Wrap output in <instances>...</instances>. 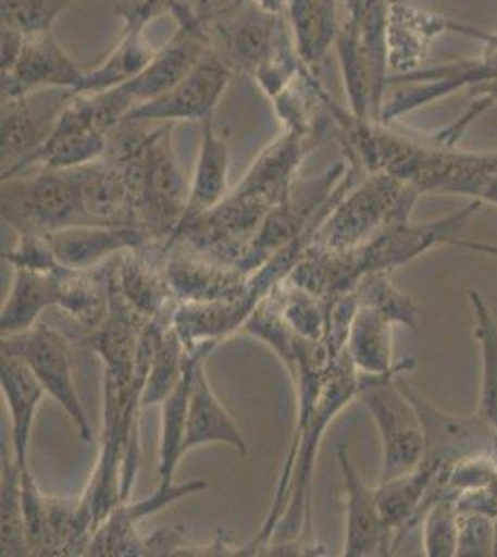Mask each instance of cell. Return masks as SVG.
<instances>
[{"mask_svg":"<svg viewBox=\"0 0 497 557\" xmlns=\"http://www.w3.org/2000/svg\"><path fill=\"white\" fill-rule=\"evenodd\" d=\"M60 272H36L13 268L12 285L0 311V336L17 335L30 330L45 311L57 307L60 298Z\"/></svg>","mask_w":497,"mask_h":557,"instance_id":"obj_21","label":"cell"},{"mask_svg":"<svg viewBox=\"0 0 497 557\" xmlns=\"http://www.w3.org/2000/svg\"><path fill=\"white\" fill-rule=\"evenodd\" d=\"M201 348L202 346H199L194 351H188L176 333L175 325L164 331L152 354L151 367L141 394L144 409L160 406L173 393V388L181 383Z\"/></svg>","mask_w":497,"mask_h":557,"instance_id":"obj_27","label":"cell"},{"mask_svg":"<svg viewBox=\"0 0 497 557\" xmlns=\"http://www.w3.org/2000/svg\"><path fill=\"white\" fill-rule=\"evenodd\" d=\"M84 76L86 71L76 67L51 30L25 34L15 62L2 71L4 99L41 89H73L76 94L83 86Z\"/></svg>","mask_w":497,"mask_h":557,"instance_id":"obj_14","label":"cell"},{"mask_svg":"<svg viewBox=\"0 0 497 557\" xmlns=\"http://www.w3.org/2000/svg\"><path fill=\"white\" fill-rule=\"evenodd\" d=\"M162 249L165 278L178 304L233 301L246 294L249 273L236 264L208 259L183 244Z\"/></svg>","mask_w":497,"mask_h":557,"instance_id":"obj_10","label":"cell"},{"mask_svg":"<svg viewBox=\"0 0 497 557\" xmlns=\"http://www.w3.org/2000/svg\"><path fill=\"white\" fill-rule=\"evenodd\" d=\"M164 244L149 242L139 249L125 251L108 262L110 286L139 317L151 322L175 314L176 301L164 272Z\"/></svg>","mask_w":497,"mask_h":557,"instance_id":"obj_11","label":"cell"},{"mask_svg":"<svg viewBox=\"0 0 497 557\" xmlns=\"http://www.w3.org/2000/svg\"><path fill=\"white\" fill-rule=\"evenodd\" d=\"M75 0H2V25L23 34L51 30L52 23Z\"/></svg>","mask_w":497,"mask_h":557,"instance_id":"obj_32","label":"cell"},{"mask_svg":"<svg viewBox=\"0 0 497 557\" xmlns=\"http://www.w3.org/2000/svg\"><path fill=\"white\" fill-rule=\"evenodd\" d=\"M83 203L86 223L136 225L125 172L108 157L84 165Z\"/></svg>","mask_w":497,"mask_h":557,"instance_id":"obj_20","label":"cell"},{"mask_svg":"<svg viewBox=\"0 0 497 557\" xmlns=\"http://www.w3.org/2000/svg\"><path fill=\"white\" fill-rule=\"evenodd\" d=\"M144 123H121L108 134L104 157L115 160L131 188L134 220L152 242L175 236L188 203L189 184L176 159L173 125L146 131Z\"/></svg>","mask_w":497,"mask_h":557,"instance_id":"obj_1","label":"cell"},{"mask_svg":"<svg viewBox=\"0 0 497 557\" xmlns=\"http://www.w3.org/2000/svg\"><path fill=\"white\" fill-rule=\"evenodd\" d=\"M449 502H438L425 519L427 556H453L457 550V524Z\"/></svg>","mask_w":497,"mask_h":557,"instance_id":"obj_34","label":"cell"},{"mask_svg":"<svg viewBox=\"0 0 497 557\" xmlns=\"http://www.w3.org/2000/svg\"><path fill=\"white\" fill-rule=\"evenodd\" d=\"M0 550L2 556L23 557L30 556L28 539H26L25 506H23V483H21V469L12 448L2 444L0 457Z\"/></svg>","mask_w":497,"mask_h":557,"instance_id":"obj_25","label":"cell"},{"mask_svg":"<svg viewBox=\"0 0 497 557\" xmlns=\"http://www.w3.org/2000/svg\"><path fill=\"white\" fill-rule=\"evenodd\" d=\"M178 20L181 26L170 44L162 51H157L133 81L115 88L131 104V110L165 94L207 57V36L199 21L191 13L183 12V8L178 10Z\"/></svg>","mask_w":497,"mask_h":557,"instance_id":"obj_12","label":"cell"},{"mask_svg":"<svg viewBox=\"0 0 497 557\" xmlns=\"http://www.w3.org/2000/svg\"><path fill=\"white\" fill-rule=\"evenodd\" d=\"M204 480H189L173 485H160L157 491L138 502H121L95 530L86 556H141L144 535L138 532L139 522L157 515L175 502L207 491Z\"/></svg>","mask_w":497,"mask_h":557,"instance_id":"obj_13","label":"cell"},{"mask_svg":"<svg viewBox=\"0 0 497 557\" xmlns=\"http://www.w3.org/2000/svg\"><path fill=\"white\" fill-rule=\"evenodd\" d=\"M20 240L7 253H2V260L12 268H25L36 272H52L60 268L57 257L52 253L51 242L47 235H17Z\"/></svg>","mask_w":497,"mask_h":557,"instance_id":"obj_33","label":"cell"},{"mask_svg":"<svg viewBox=\"0 0 497 557\" xmlns=\"http://www.w3.org/2000/svg\"><path fill=\"white\" fill-rule=\"evenodd\" d=\"M58 264L70 270H94L125 251L152 242L136 225H73L47 235Z\"/></svg>","mask_w":497,"mask_h":557,"instance_id":"obj_16","label":"cell"},{"mask_svg":"<svg viewBox=\"0 0 497 557\" xmlns=\"http://www.w3.org/2000/svg\"><path fill=\"white\" fill-rule=\"evenodd\" d=\"M359 305L372 307L375 311L383 312L390 318L392 323H401L410 330H415L418 309L403 292L397 290L392 283L390 272L368 273L360 278L359 285L352 288Z\"/></svg>","mask_w":497,"mask_h":557,"instance_id":"obj_29","label":"cell"},{"mask_svg":"<svg viewBox=\"0 0 497 557\" xmlns=\"http://www.w3.org/2000/svg\"><path fill=\"white\" fill-rule=\"evenodd\" d=\"M204 361L207 357L197 361L191 375L184 451L189 454L204 444H228L239 456H249V446L244 433L233 414L227 411V407L215 396L214 388L208 381Z\"/></svg>","mask_w":497,"mask_h":557,"instance_id":"obj_18","label":"cell"},{"mask_svg":"<svg viewBox=\"0 0 497 557\" xmlns=\"http://www.w3.org/2000/svg\"><path fill=\"white\" fill-rule=\"evenodd\" d=\"M83 168L21 173L2 181V222L17 235H49L84 225Z\"/></svg>","mask_w":497,"mask_h":557,"instance_id":"obj_3","label":"cell"},{"mask_svg":"<svg viewBox=\"0 0 497 557\" xmlns=\"http://www.w3.org/2000/svg\"><path fill=\"white\" fill-rule=\"evenodd\" d=\"M277 299L278 309L284 320L290 323L291 330L312 343H322L327 333L328 301L294 285L291 281H283L271 292Z\"/></svg>","mask_w":497,"mask_h":557,"instance_id":"obj_28","label":"cell"},{"mask_svg":"<svg viewBox=\"0 0 497 557\" xmlns=\"http://www.w3.org/2000/svg\"><path fill=\"white\" fill-rule=\"evenodd\" d=\"M108 262L94 270H70L62 267L60 272L57 309L75 322L80 330L78 338L97 330L110 311Z\"/></svg>","mask_w":497,"mask_h":557,"instance_id":"obj_22","label":"cell"},{"mask_svg":"<svg viewBox=\"0 0 497 557\" xmlns=\"http://www.w3.org/2000/svg\"><path fill=\"white\" fill-rule=\"evenodd\" d=\"M108 151V133L95 115L94 101L88 94H75L63 108L49 138L32 159L34 168L47 170H73L94 164ZM25 172V173H26Z\"/></svg>","mask_w":497,"mask_h":557,"instance_id":"obj_9","label":"cell"},{"mask_svg":"<svg viewBox=\"0 0 497 557\" xmlns=\"http://www.w3.org/2000/svg\"><path fill=\"white\" fill-rule=\"evenodd\" d=\"M191 545L184 535V525L171 524L144 535L141 556H188Z\"/></svg>","mask_w":497,"mask_h":557,"instance_id":"obj_36","label":"cell"},{"mask_svg":"<svg viewBox=\"0 0 497 557\" xmlns=\"http://www.w3.org/2000/svg\"><path fill=\"white\" fill-rule=\"evenodd\" d=\"M475 209L477 205L444 222L422 225L397 223L372 240L347 251H333L312 244L288 281L328 301L351 292L368 273L392 272L431 247L451 240Z\"/></svg>","mask_w":497,"mask_h":557,"instance_id":"obj_2","label":"cell"},{"mask_svg":"<svg viewBox=\"0 0 497 557\" xmlns=\"http://www.w3.org/2000/svg\"><path fill=\"white\" fill-rule=\"evenodd\" d=\"M157 54L154 47L147 41L144 30L125 33L120 45L112 54L94 71H86L84 83L76 94H102L108 89L120 88L121 84L133 81L134 76L144 71L152 57Z\"/></svg>","mask_w":497,"mask_h":557,"instance_id":"obj_26","label":"cell"},{"mask_svg":"<svg viewBox=\"0 0 497 557\" xmlns=\"http://www.w3.org/2000/svg\"><path fill=\"white\" fill-rule=\"evenodd\" d=\"M218 344H202L194 362L189 364L181 383L173 388V393L160 404L162 407V422H160V446H158V475L160 485H173L178 462L186 456L184 441H186V422H188L189 388L191 375L197 361L208 357Z\"/></svg>","mask_w":497,"mask_h":557,"instance_id":"obj_24","label":"cell"},{"mask_svg":"<svg viewBox=\"0 0 497 557\" xmlns=\"http://www.w3.org/2000/svg\"><path fill=\"white\" fill-rule=\"evenodd\" d=\"M338 462H340L344 485H346V543L344 556H390L392 533L384 522L378 506L377 488L368 487L357 469L352 467L347 444H338Z\"/></svg>","mask_w":497,"mask_h":557,"instance_id":"obj_15","label":"cell"},{"mask_svg":"<svg viewBox=\"0 0 497 557\" xmlns=\"http://www.w3.org/2000/svg\"><path fill=\"white\" fill-rule=\"evenodd\" d=\"M409 368L392 374L364 375L359 399L377 422L383 443L381 483L409 474L420 467L425 456V431L414 404L399 385V377Z\"/></svg>","mask_w":497,"mask_h":557,"instance_id":"obj_5","label":"cell"},{"mask_svg":"<svg viewBox=\"0 0 497 557\" xmlns=\"http://www.w3.org/2000/svg\"><path fill=\"white\" fill-rule=\"evenodd\" d=\"M0 386L10 412V448L21 469L28 470V444L45 388L30 368L12 355H0Z\"/></svg>","mask_w":497,"mask_h":557,"instance_id":"obj_19","label":"cell"},{"mask_svg":"<svg viewBox=\"0 0 497 557\" xmlns=\"http://www.w3.org/2000/svg\"><path fill=\"white\" fill-rule=\"evenodd\" d=\"M227 64L208 52L201 62L165 94L133 108L121 123L149 121H204L214 115L215 104L227 88Z\"/></svg>","mask_w":497,"mask_h":557,"instance_id":"obj_8","label":"cell"},{"mask_svg":"<svg viewBox=\"0 0 497 557\" xmlns=\"http://www.w3.org/2000/svg\"><path fill=\"white\" fill-rule=\"evenodd\" d=\"M270 38V26L264 20H246L234 23L228 34L231 51L238 62H254L264 52Z\"/></svg>","mask_w":497,"mask_h":557,"instance_id":"obj_35","label":"cell"},{"mask_svg":"<svg viewBox=\"0 0 497 557\" xmlns=\"http://www.w3.org/2000/svg\"><path fill=\"white\" fill-rule=\"evenodd\" d=\"M294 21L305 54L320 57L333 34V0H294Z\"/></svg>","mask_w":497,"mask_h":557,"instance_id":"obj_31","label":"cell"},{"mask_svg":"<svg viewBox=\"0 0 497 557\" xmlns=\"http://www.w3.org/2000/svg\"><path fill=\"white\" fill-rule=\"evenodd\" d=\"M472 301L477 318L475 333L483 348V393L479 417L485 418L497 433V325L490 309L475 292H472Z\"/></svg>","mask_w":497,"mask_h":557,"instance_id":"obj_30","label":"cell"},{"mask_svg":"<svg viewBox=\"0 0 497 557\" xmlns=\"http://www.w3.org/2000/svg\"><path fill=\"white\" fill-rule=\"evenodd\" d=\"M0 355H12L25 362L51 396L70 417L84 443L94 441V428L73 380V351L67 336L49 323L38 322L17 335L0 336Z\"/></svg>","mask_w":497,"mask_h":557,"instance_id":"obj_6","label":"cell"},{"mask_svg":"<svg viewBox=\"0 0 497 557\" xmlns=\"http://www.w3.org/2000/svg\"><path fill=\"white\" fill-rule=\"evenodd\" d=\"M228 144L225 133L215 125L214 115L202 121V139L194 181L189 183L188 203L175 236L191 227L202 215L215 209L228 196Z\"/></svg>","mask_w":497,"mask_h":557,"instance_id":"obj_17","label":"cell"},{"mask_svg":"<svg viewBox=\"0 0 497 557\" xmlns=\"http://www.w3.org/2000/svg\"><path fill=\"white\" fill-rule=\"evenodd\" d=\"M173 4V0H121V17L125 21V33H139L158 13Z\"/></svg>","mask_w":497,"mask_h":557,"instance_id":"obj_37","label":"cell"},{"mask_svg":"<svg viewBox=\"0 0 497 557\" xmlns=\"http://www.w3.org/2000/svg\"><path fill=\"white\" fill-rule=\"evenodd\" d=\"M73 89H41L4 99L2 104V181L25 173L67 107Z\"/></svg>","mask_w":497,"mask_h":557,"instance_id":"obj_7","label":"cell"},{"mask_svg":"<svg viewBox=\"0 0 497 557\" xmlns=\"http://www.w3.org/2000/svg\"><path fill=\"white\" fill-rule=\"evenodd\" d=\"M346 351L360 374L384 375L407 368L405 361L392 362L390 318L364 305H359L352 318Z\"/></svg>","mask_w":497,"mask_h":557,"instance_id":"obj_23","label":"cell"},{"mask_svg":"<svg viewBox=\"0 0 497 557\" xmlns=\"http://www.w3.org/2000/svg\"><path fill=\"white\" fill-rule=\"evenodd\" d=\"M418 190L390 173L378 172L352 186L334 207L314 244L333 251L362 246L397 223L409 222Z\"/></svg>","mask_w":497,"mask_h":557,"instance_id":"obj_4","label":"cell"}]
</instances>
